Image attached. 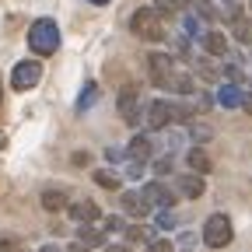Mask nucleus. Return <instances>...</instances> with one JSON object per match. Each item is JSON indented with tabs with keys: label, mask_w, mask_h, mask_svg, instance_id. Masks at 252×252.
Listing matches in <instances>:
<instances>
[{
	"label": "nucleus",
	"mask_w": 252,
	"mask_h": 252,
	"mask_svg": "<svg viewBox=\"0 0 252 252\" xmlns=\"http://www.w3.org/2000/svg\"><path fill=\"white\" fill-rule=\"evenodd\" d=\"M130 32H133L137 39H144V42H165V39H168L165 18L158 14L154 7H140V11H133V18H130Z\"/></svg>",
	"instance_id": "1"
},
{
	"label": "nucleus",
	"mask_w": 252,
	"mask_h": 252,
	"mask_svg": "<svg viewBox=\"0 0 252 252\" xmlns=\"http://www.w3.org/2000/svg\"><path fill=\"white\" fill-rule=\"evenodd\" d=\"M189 116H193V105H175V102H165V98H154V102L144 109L147 130H165L168 123H175V119H189Z\"/></svg>",
	"instance_id": "2"
},
{
	"label": "nucleus",
	"mask_w": 252,
	"mask_h": 252,
	"mask_svg": "<svg viewBox=\"0 0 252 252\" xmlns=\"http://www.w3.org/2000/svg\"><path fill=\"white\" fill-rule=\"evenodd\" d=\"M56 46H60V28L53 18H39L28 28V49L35 56H49V53H56Z\"/></svg>",
	"instance_id": "3"
},
{
	"label": "nucleus",
	"mask_w": 252,
	"mask_h": 252,
	"mask_svg": "<svg viewBox=\"0 0 252 252\" xmlns=\"http://www.w3.org/2000/svg\"><path fill=\"white\" fill-rule=\"evenodd\" d=\"M231 238H235L231 220H228L224 214H210L207 224H203V245H210V249H224V245H231Z\"/></svg>",
	"instance_id": "4"
},
{
	"label": "nucleus",
	"mask_w": 252,
	"mask_h": 252,
	"mask_svg": "<svg viewBox=\"0 0 252 252\" xmlns=\"http://www.w3.org/2000/svg\"><path fill=\"white\" fill-rule=\"evenodd\" d=\"M119 116L126 126H140V119H144V102H140V91L133 84L123 88V94H119Z\"/></svg>",
	"instance_id": "5"
},
{
	"label": "nucleus",
	"mask_w": 252,
	"mask_h": 252,
	"mask_svg": "<svg viewBox=\"0 0 252 252\" xmlns=\"http://www.w3.org/2000/svg\"><path fill=\"white\" fill-rule=\"evenodd\" d=\"M147 74H151L154 88H168V81L175 74V60L168 53H151L147 56Z\"/></svg>",
	"instance_id": "6"
},
{
	"label": "nucleus",
	"mask_w": 252,
	"mask_h": 252,
	"mask_svg": "<svg viewBox=\"0 0 252 252\" xmlns=\"http://www.w3.org/2000/svg\"><path fill=\"white\" fill-rule=\"evenodd\" d=\"M42 77V67H39V60H21L18 67L11 70V88L14 91H28V88H35Z\"/></svg>",
	"instance_id": "7"
},
{
	"label": "nucleus",
	"mask_w": 252,
	"mask_h": 252,
	"mask_svg": "<svg viewBox=\"0 0 252 252\" xmlns=\"http://www.w3.org/2000/svg\"><path fill=\"white\" fill-rule=\"evenodd\" d=\"M140 196L151 203V207H161V210H172V203H175V189H168L165 182H147L144 189H140Z\"/></svg>",
	"instance_id": "8"
},
{
	"label": "nucleus",
	"mask_w": 252,
	"mask_h": 252,
	"mask_svg": "<svg viewBox=\"0 0 252 252\" xmlns=\"http://www.w3.org/2000/svg\"><path fill=\"white\" fill-rule=\"evenodd\" d=\"M203 189H207V182L200 175H175V193L186 196V200H200Z\"/></svg>",
	"instance_id": "9"
},
{
	"label": "nucleus",
	"mask_w": 252,
	"mask_h": 252,
	"mask_svg": "<svg viewBox=\"0 0 252 252\" xmlns=\"http://www.w3.org/2000/svg\"><path fill=\"white\" fill-rule=\"evenodd\" d=\"M200 46H203L210 56H228V35H224V32L207 28L203 35H200Z\"/></svg>",
	"instance_id": "10"
},
{
	"label": "nucleus",
	"mask_w": 252,
	"mask_h": 252,
	"mask_svg": "<svg viewBox=\"0 0 252 252\" xmlns=\"http://www.w3.org/2000/svg\"><path fill=\"white\" fill-rule=\"evenodd\" d=\"M70 217L77 220V224H94V220L102 217V210L91 200H77V203H70Z\"/></svg>",
	"instance_id": "11"
},
{
	"label": "nucleus",
	"mask_w": 252,
	"mask_h": 252,
	"mask_svg": "<svg viewBox=\"0 0 252 252\" xmlns=\"http://www.w3.org/2000/svg\"><path fill=\"white\" fill-rule=\"evenodd\" d=\"M119 203H123V210L130 214V217H147V214H151V203H147L140 193H133V189H126V193L119 196Z\"/></svg>",
	"instance_id": "12"
},
{
	"label": "nucleus",
	"mask_w": 252,
	"mask_h": 252,
	"mask_svg": "<svg viewBox=\"0 0 252 252\" xmlns=\"http://www.w3.org/2000/svg\"><path fill=\"white\" fill-rule=\"evenodd\" d=\"M126 154H130V158H133L137 165H144L147 158L154 154V140H151L147 133H137V137L130 140V147H126Z\"/></svg>",
	"instance_id": "13"
},
{
	"label": "nucleus",
	"mask_w": 252,
	"mask_h": 252,
	"mask_svg": "<svg viewBox=\"0 0 252 252\" xmlns=\"http://www.w3.org/2000/svg\"><path fill=\"white\" fill-rule=\"evenodd\" d=\"M217 102L224 105V109H238L245 102V94H242L238 84H224V88H217Z\"/></svg>",
	"instance_id": "14"
},
{
	"label": "nucleus",
	"mask_w": 252,
	"mask_h": 252,
	"mask_svg": "<svg viewBox=\"0 0 252 252\" xmlns=\"http://www.w3.org/2000/svg\"><path fill=\"white\" fill-rule=\"evenodd\" d=\"M186 161H189V168H193L200 179L210 172V158H207V151H203V147H193V151L186 154Z\"/></svg>",
	"instance_id": "15"
},
{
	"label": "nucleus",
	"mask_w": 252,
	"mask_h": 252,
	"mask_svg": "<svg viewBox=\"0 0 252 252\" xmlns=\"http://www.w3.org/2000/svg\"><path fill=\"white\" fill-rule=\"evenodd\" d=\"M189 11H193L200 21H210V25H214V21H220V11L210 4V0H193V4H189Z\"/></svg>",
	"instance_id": "16"
},
{
	"label": "nucleus",
	"mask_w": 252,
	"mask_h": 252,
	"mask_svg": "<svg viewBox=\"0 0 252 252\" xmlns=\"http://www.w3.org/2000/svg\"><path fill=\"white\" fill-rule=\"evenodd\" d=\"M77 242H81L84 249H94V245H105V231H102V228H91V224H84V228L77 231Z\"/></svg>",
	"instance_id": "17"
},
{
	"label": "nucleus",
	"mask_w": 252,
	"mask_h": 252,
	"mask_svg": "<svg viewBox=\"0 0 252 252\" xmlns=\"http://www.w3.org/2000/svg\"><path fill=\"white\" fill-rule=\"evenodd\" d=\"M168 91H179V94H193V77L186 70H175L172 81H168Z\"/></svg>",
	"instance_id": "18"
},
{
	"label": "nucleus",
	"mask_w": 252,
	"mask_h": 252,
	"mask_svg": "<svg viewBox=\"0 0 252 252\" xmlns=\"http://www.w3.org/2000/svg\"><path fill=\"white\" fill-rule=\"evenodd\" d=\"M94 102H98V84L88 81V84H84V91H81V98H77V112H88Z\"/></svg>",
	"instance_id": "19"
},
{
	"label": "nucleus",
	"mask_w": 252,
	"mask_h": 252,
	"mask_svg": "<svg viewBox=\"0 0 252 252\" xmlns=\"http://www.w3.org/2000/svg\"><path fill=\"white\" fill-rule=\"evenodd\" d=\"M42 207L46 210H63V207H67V196H63L60 189H46V193H42Z\"/></svg>",
	"instance_id": "20"
},
{
	"label": "nucleus",
	"mask_w": 252,
	"mask_h": 252,
	"mask_svg": "<svg viewBox=\"0 0 252 252\" xmlns=\"http://www.w3.org/2000/svg\"><path fill=\"white\" fill-rule=\"evenodd\" d=\"M182 28L189 32V35H196V39H200L203 32H207V28H203V21H200V18H196L193 11H186V14H182Z\"/></svg>",
	"instance_id": "21"
},
{
	"label": "nucleus",
	"mask_w": 252,
	"mask_h": 252,
	"mask_svg": "<svg viewBox=\"0 0 252 252\" xmlns=\"http://www.w3.org/2000/svg\"><path fill=\"white\" fill-rule=\"evenodd\" d=\"M189 4H193V0H158L154 11H158V14H165V11H168V14H172V11H182V14H186Z\"/></svg>",
	"instance_id": "22"
},
{
	"label": "nucleus",
	"mask_w": 252,
	"mask_h": 252,
	"mask_svg": "<svg viewBox=\"0 0 252 252\" xmlns=\"http://www.w3.org/2000/svg\"><path fill=\"white\" fill-rule=\"evenodd\" d=\"M235 39H238V42H245V46L252 42V25H249L245 18H238V21H235Z\"/></svg>",
	"instance_id": "23"
},
{
	"label": "nucleus",
	"mask_w": 252,
	"mask_h": 252,
	"mask_svg": "<svg viewBox=\"0 0 252 252\" xmlns=\"http://www.w3.org/2000/svg\"><path fill=\"white\" fill-rule=\"evenodd\" d=\"M94 182L98 186H105V189H119V179L109 172V168H102V172H94Z\"/></svg>",
	"instance_id": "24"
},
{
	"label": "nucleus",
	"mask_w": 252,
	"mask_h": 252,
	"mask_svg": "<svg viewBox=\"0 0 252 252\" xmlns=\"http://www.w3.org/2000/svg\"><path fill=\"white\" fill-rule=\"evenodd\" d=\"M158 228H161V231H172V228H175V214H172V210H161V214H158Z\"/></svg>",
	"instance_id": "25"
},
{
	"label": "nucleus",
	"mask_w": 252,
	"mask_h": 252,
	"mask_svg": "<svg viewBox=\"0 0 252 252\" xmlns=\"http://www.w3.org/2000/svg\"><path fill=\"white\" fill-rule=\"evenodd\" d=\"M147 252H175V245H172L168 238H154V242L147 245Z\"/></svg>",
	"instance_id": "26"
},
{
	"label": "nucleus",
	"mask_w": 252,
	"mask_h": 252,
	"mask_svg": "<svg viewBox=\"0 0 252 252\" xmlns=\"http://www.w3.org/2000/svg\"><path fill=\"white\" fill-rule=\"evenodd\" d=\"M189 137H193V140H210L214 130H210V126H189Z\"/></svg>",
	"instance_id": "27"
},
{
	"label": "nucleus",
	"mask_w": 252,
	"mask_h": 252,
	"mask_svg": "<svg viewBox=\"0 0 252 252\" xmlns=\"http://www.w3.org/2000/svg\"><path fill=\"white\" fill-rule=\"evenodd\" d=\"M0 252H25V245L14 238H0Z\"/></svg>",
	"instance_id": "28"
},
{
	"label": "nucleus",
	"mask_w": 252,
	"mask_h": 252,
	"mask_svg": "<svg viewBox=\"0 0 252 252\" xmlns=\"http://www.w3.org/2000/svg\"><path fill=\"white\" fill-rule=\"evenodd\" d=\"M224 74H228V84H238L242 81V67H238V63H228Z\"/></svg>",
	"instance_id": "29"
},
{
	"label": "nucleus",
	"mask_w": 252,
	"mask_h": 252,
	"mask_svg": "<svg viewBox=\"0 0 252 252\" xmlns=\"http://www.w3.org/2000/svg\"><path fill=\"white\" fill-rule=\"evenodd\" d=\"M123 228H126V224H123V217H105V228H102V231L109 235V231H123Z\"/></svg>",
	"instance_id": "30"
},
{
	"label": "nucleus",
	"mask_w": 252,
	"mask_h": 252,
	"mask_svg": "<svg viewBox=\"0 0 252 252\" xmlns=\"http://www.w3.org/2000/svg\"><path fill=\"white\" fill-rule=\"evenodd\" d=\"M126 238H130V242H147V231L133 224V228H126Z\"/></svg>",
	"instance_id": "31"
},
{
	"label": "nucleus",
	"mask_w": 252,
	"mask_h": 252,
	"mask_svg": "<svg viewBox=\"0 0 252 252\" xmlns=\"http://www.w3.org/2000/svg\"><path fill=\"white\" fill-rule=\"evenodd\" d=\"M154 172H158V175H168V172H172V158H161V161H154Z\"/></svg>",
	"instance_id": "32"
},
{
	"label": "nucleus",
	"mask_w": 252,
	"mask_h": 252,
	"mask_svg": "<svg viewBox=\"0 0 252 252\" xmlns=\"http://www.w3.org/2000/svg\"><path fill=\"white\" fill-rule=\"evenodd\" d=\"M126 175H130V179H140V175H144V165H137V161H133L130 168H126Z\"/></svg>",
	"instance_id": "33"
},
{
	"label": "nucleus",
	"mask_w": 252,
	"mask_h": 252,
	"mask_svg": "<svg viewBox=\"0 0 252 252\" xmlns=\"http://www.w3.org/2000/svg\"><path fill=\"white\" fill-rule=\"evenodd\" d=\"M105 158H109V161H119V158H123V151H116V147H109V151H105Z\"/></svg>",
	"instance_id": "34"
},
{
	"label": "nucleus",
	"mask_w": 252,
	"mask_h": 252,
	"mask_svg": "<svg viewBox=\"0 0 252 252\" xmlns=\"http://www.w3.org/2000/svg\"><path fill=\"white\" fill-rule=\"evenodd\" d=\"M105 252H133L130 245H105Z\"/></svg>",
	"instance_id": "35"
},
{
	"label": "nucleus",
	"mask_w": 252,
	"mask_h": 252,
	"mask_svg": "<svg viewBox=\"0 0 252 252\" xmlns=\"http://www.w3.org/2000/svg\"><path fill=\"white\" fill-rule=\"evenodd\" d=\"M67 252H91V249H84V245H81V242H74V245H70V249H67Z\"/></svg>",
	"instance_id": "36"
},
{
	"label": "nucleus",
	"mask_w": 252,
	"mask_h": 252,
	"mask_svg": "<svg viewBox=\"0 0 252 252\" xmlns=\"http://www.w3.org/2000/svg\"><path fill=\"white\" fill-rule=\"evenodd\" d=\"M39 252H60V249H56V245H42Z\"/></svg>",
	"instance_id": "37"
},
{
	"label": "nucleus",
	"mask_w": 252,
	"mask_h": 252,
	"mask_svg": "<svg viewBox=\"0 0 252 252\" xmlns=\"http://www.w3.org/2000/svg\"><path fill=\"white\" fill-rule=\"evenodd\" d=\"M88 4H98V7H102V4H109V0H88Z\"/></svg>",
	"instance_id": "38"
},
{
	"label": "nucleus",
	"mask_w": 252,
	"mask_h": 252,
	"mask_svg": "<svg viewBox=\"0 0 252 252\" xmlns=\"http://www.w3.org/2000/svg\"><path fill=\"white\" fill-rule=\"evenodd\" d=\"M249 60H252V53H249Z\"/></svg>",
	"instance_id": "39"
}]
</instances>
